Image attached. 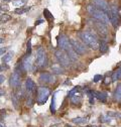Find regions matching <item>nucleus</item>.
Wrapping results in <instances>:
<instances>
[{"label":"nucleus","mask_w":121,"mask_h":127,"mask_svg":"<svg viewBox=\"0 0 121 127\" xmlns=\"http://www.w3.org/2000/svg\"><path fill=\"white\" fill-rule=\"evenodd\" d=\"M55 55L57 60L59 61V63L64 67H69L71 65V58L69 57V55L67 53H65V51L60 50V49H57L55 51Z\"/></svg>","instance_id":"20e7f679"},{"label":"nucleus","mask_w":121,"mask_h":127,"mask_svg":"<svg viewBox=\"0 0 121 127\" xmlns=\"http://www.w3.org/2000/svg\"><path fill=\"white\" fill-rule=\"evenodd\" d=\"M109 19H110V23H112V25L117 28L118 26V22H119V16H118V10L116 8V6H111L110 11L107 13Z\"/></svg>","instance_id":"6e6552de"},{"label":"nucleus","mask_w":121,"mask_h":127,"mask_svg":"<svg viewBox=\"0 0 121 127\" xmlns=\"http://www.w3.org/2000/svg\"><path fill=\"white\" fill-rule=\"evenodd\" d=\"M22 66L24 70H30L31 69V62H30V58H24L22 61Z\"/></svg>","instance_id":"dca6fc26"},{"label":"nucleus","mask_w":121,"mask_h":127,"mask_svg":"<svg viewBox=\"0 0 121 127\" xmlns=\"http://www.w3.org/2000/svg\"><path fill=\"white\" fill-rule=\"evenodd\" d=\"M100 80H102V76H101V75H96V76L94 77V79H93V81H94L95 83L99 82Z\"/></svg>","instance_id":"7c9ffc66"},{"label":"nucleus","mask_w":121,"mask_h":127,"mask_svg":"<svg viewBox=\"0 0 121 127\" xmlns=\"http://www.w3.org/2000/svg\"><path fill=\"white\" fill-rule=\"evenodd\" d=\"M42 22H43V19H38V21L35 22V25H38V24H40V23H42Z\"/></svg>","instance_id":"c9c22d12"},{"label":"nucleus","mask_w":121,"mask_h":127,"mask_svg":"<svg viewBox=\"0 0 121 127\" xmlns=\"http://www.w3.org/2000/svg\"><path fill=\"white\" fill-rule=\"evenodd\" d=\"M95 97L97 99H99L100 101L102 102H106L107 101V94H106L105 92H93Z\"/></svg>","instance_id":"4468645a"},{"label":"nucleus","mask_w":121,"mask_h":127,"mask_svg":"<svg viewBox=\"0 0 121 127\" xmlns=\"http://www.w3.org/2000/svg\"><path fill=\"white\" fill-rule=\"evenodd\" d=\"M58 43H59V47H60V50L67 52V54L69 55V57L71 58L72 61H76V60H77V54L75 53V51L73 49L71 40L65 34L60 35V37L58 39Z\"/></svg>","instance_id":"f257e3e1"},{"label":"nucleus","mask_w":121,"mask_h":127,"mask_svg":"<svg viewBox=\"0 0 121 127\" xmlns=\"http://www.w3.org/2000/svg\"><path fill=\"white\" fill-rule=\"evenodd\" d=\"M86 118H84V117H77V118H74L72 121L74 122V123H77V124H81V123H85L86 122Z\"/></svg>","instance_id":"a878e982"},{"label":"nucleus","mask_w":121,"mask_h":127,"mask_svg":"<svg viewBox=\"0 0 121 127\" xmlns=\"http://www.w3.org/2000/svg\"><path fill=\"white\" fill-rule=\"evenodd\" d=\"M43 15H44V18L47 19L48 21H52V20H54V16H53V14L49 11V9L45 8V9L43 10Z\"/></svg>","instance_id":"6ab92c4d"},{"label":"nucleus","mask_w":121,"mask_h":127,"mask_svg":"<svg viewBox=\"0 0 121 127\" xmlns=\"http://www.w3.org/2000/svg\"><path fill=\"white\" fill-rule=\"evenodd\" d=\"M25 88H26V91L28 94H33L35 92L36 86H35V83L31 79L28 78V79H26V82H25Z\"/></svg>","instance_id":"ddd939ff"},{"label":"nucleus","mask_w":121,"mask_h":127,"mask_svg":"<svg viewBox=\"0 0 121 127\" xmlns=\"http://www.w3.org/2000/svg\"><path fill=\"white\" fill-rule=\"evenodd\" d=\"M71 43H72V46H73L75 53L77 54V55H84V54H86V53L88 52L87 46H86L84 43L78 41L77 39L72 38V39H71Z\"/></svg>","instance_id":"0eeeda50"},{"label":"nucleus","mask_w":121,"mask_h":127,"mask_svg":"<svg viewBox=\"0 0 121 127\" xmlns=\"http://www.w3.org/2000/svg\"><path fill=\"white\" fill-rule=\"evenodd\" d=\"M85 127H93V126H89V125H88V126H85ZM94 127H95V126H94Z\"/></svg>","instance_id":"ea45409f"},{"label":"nucleus","mask_w":121,"mask_h":127,"mask_svg":"<svg viewBox=\"0 0 121 127\" xmlns=\"http://www.w3.org/2000/svg\"><path fill=\"white\" fill-rule=\"evenodd\" d=\"M76 92H78V90H77V88H74L72 91H70V92L68 93V96H69V97H73L74 95L76 94Z\"/></svg>","instance_id":"c85d7f7f"},{"label":"nucleus","mask_w":121,"mask_h":127,"mask_svg":"<svg viewBox=\"0 0 121 127\" xmlns=\"http://www.w3.org/2000/svg\"><path fill=\"white\" fill-rule=\"evenodd\" d=\"M52 70H53V73L54 74H56V75H60V74H64V70L60 68V66H54L53 68H52Z\"/></svg>","instance_id":"4be33fe9"},{"label":"nucleus","mask_w":121,"mask_h":127,"mask_svg":"<svg viewBox=\"0 0 121 127\" xmlns=\"http://www.w3.org/2000/svg\"><path fill=\"white\" fill-rule=\"evenodd\" d=\"M47 64V54L42 47H39L36 52V65L37 67H43Z\"/></svg>","instance_id":"1a4fd4ad"},{"label":"nucleus","mask_w":121,"mask_h":127,"mask_svg":"<svg viewBox=\"0 0 121 127\" xmlns=\"http://www.w3.org/2000/svg\"><path fill=\"white\" fill-rule=\"evenodd\" d=\"M0 127H4V126L3 125H0Z\"/></svg>","instance_id":"a19ab883"},{"label":"nucleus","mask_w":121,"mask_h":127,"mask_svg":"<svg viewBox=\"0 0 121 127\" xmlns=\"http://www.w3.org/2000/svg\"><path fill=\"white\" fill-rule=\"evenodd\" d=\"M32 104H33L32 99L30 98V97H28V99H27V101H26V105H27L28 107H31V106H32Z\"/></svg>","instance_id":"473e14b6"},{"label":"nucleus","mask_w":121,"mask_h":127,"mask_svg":"<svg viewBox=\"0 0 121 127\" xmlns=\"http://www.w3.org/2000/svg\"><path fill=\"white\" fill-rule=\"evenodd\" d=\"M87 11L89 12V14L92 17H94L95 19L103 22L104 24L107 25V24L110 23V19H109L108 14L106 12H104V11H102V10H100V9H98L93 4H89L87 6Z\"/></svg>","instance_id":"f03ea898"},{"label":"nucleus","mask_w":121,"mask_h":127,"mask_svg":"<svg viewBox=\"0 0 121 127\" xmlns=\"http://www.w3.org/2000/svg\"><path fill=\"white\" fill-rule=\"evenodd\" d=\"M39 81H40V83H42V84H48V83L52 84V83L55 82V77H54L52 74L48 73V72L41 73L40 76H39Z\"/></svg>","instance_id":"9b49d317"},{"label":"nucleus","mask_w":121,"mask_h":127,"mask_svg":"<svg viewBox=\"0 0 121 127\" xmlns=\"http://www.w3.org/2000/svg\"><path fill=\"white\" fill-rule=\"evenodd\" d=\"M93 3H94L93 5L95 7H97L98 9H100V10L106 12V13H108L110 11L111 7H110L109 3L106 1V0H93Z\"/></svg>","instance_id":"9d476101"},{"label":"nucleus","mask_w":121,"mask_h":127,"mask_svg":"<svg viewBox=\"0 0 121 127\" xmlns=\"http://www.w3.org/2000/svg\"><path fill=\"white\" fill-rule=\"evenodd\" d=\"M49 95H50V89L47 87H39L37 90V103L39 105L44 104L47 102L48 98H49Z\"/></svg>","instance_id":"423d86ee"},{"label":"nucleus","mask_w":121,"mask_h":127,"mask_svg":"<svg viewBox=\"0 0 121 127\" xmlns=\"http://www.w3.org/2000/svg\"><path fill=\"white\" fill-rule=\"evenodd\" d=\"M13 55H14L13 52H9V53L5 54V55L2 57V62H3V64H7V63H9V62L12 60Z\"/></svg>","instance_id":"f3484780"},{"label":"nucleus","mask_w":121,"mask_h":127,"mask_svg":"<svg viewBox=\"0 0 121 127\" xmlns=\"http://www.w3.org/2000/svg\"><path fill=\"white\" fill-rule=\"evenodd\" d=\"M20 76L21 75L16 71L11 75V77H10V86L12 88L15 89V88L19 87V85H20Z\"/></svg>","instance_id":"f8f14e48"},{"label":"nucleus","mask_w":121,"mask_h":127,"mask_svg":"<svg viewBox=\"0 0 121 127\" xmlns=\"http://www.w3.org/2000/svg\"><path fill=\"white\" fill-rule=\"evenodd\" d=\"M3 42V39L2 38H0V43H2Z\"/></svg>","instance_id":"58836bf2"},{"label":"nucleus","mask_w":121,"mask_h":127,"mask_svg":"<svg viewBox=\"0 0 121 127\" xmlns=\"http://www.w3.org/2000/svg\"><path fill=\"white\" fill-rule=\"evenodd\" d=\"M108 49H109V46H108V43L106 42L105 40H102L99 44V50L102 54H106L108 52Z\"/></svg>","instance_id":"2eb2a0df"},{"label":"nucleus","mask_w":121,"mask_h":127,"mask_svg":"<svg viewBox=\"0 0 121 127\" xmlns=\"http://www.w3.org/2000/svg\"><path fill=\"white\" fill-rule=\"evenodd\" d=\"M30 55H31V39H28L27 41V45H26V55L24 58H28L30 57Z\"/></svg>","instance_id":"412c9836"},{"label":"nucleus","mask_w":121,"mask_h":127,"mask_svg":"<svg viewBox=\"0 0 121 127\" xmlns=\"http://www.w3.org/2000/svg\"><path fill=\"white\" fill-rule=\"evenodd\" d=\"M5 52H6V49H5V47H1V49H0V56H2Z\"/></svg>","instance_id":"72a5a7b5"},{"label":"nucleus","mask_w":121,"mask_h":127,"mask_svg":"<svg viewBox=\"0 0 121 127\" xmlns=\"http://www.w3.org/2000/svg\"><path fill=\"white\" fill-rule=\"evenodd\" d=\"M81 102V97L79 96H73L72 97V103L73 104H79Z\"/></svg>","instance_id":"bb28decb"},{"label":"nucleus","mask_w":121,"mask_h":127,"mask_svg":"<svg viewBox=\"0 0 121 127\" xmlns=\"http://www.w3.org/2000/svg\"><path fill=\"white\" fill-rule=\"evenodd\" d=\"M5 118V110L1 109L0 110V120H3Z\"/></svg>","instance_id":"c756f323"},{"label":"nucleus","mask_w":121,"mask_h":127,"mask_svg":"<svg viewBox=\"0 0 121 127\" xmlns=\"http://www.w3.org/2000/svg\"><path fill=\"white\" fill-rule=\"evenodd\" d=\"M120 79H121V69H117V70L114 72L113 76H112V81L115 82V81H117V80H120Z\"/></svg>","instance_id":"aec40b11"},{"label":"nucleus","mask_w":121,"mask_h":127,"mask_svg":"<svg viewBox=\"0 0 121 127\" xmlns=\"http://www.w3.org/2000/svg\"><path fill=\"white\" fill-rule=\"evenodd\" d=\"M25 1H26V0H13L12 4L13 5H19V6H21L22 4L25 3Z\"/></svg>","instance_id":"cd10ccee"},{"label":"nucleus","mask_w":121,"mask_h":127,"mask_svg":"<svg viewBox=\"0 0 121 127\" xmlns=\"http://www.w3.org/2000/svg\"><path fill=\"white\" fill-rule=\"evenodd\" d=\"M11 19V16L9 14H2L1 17H0V23H5L7 21H9Z\"/></svg>","instance_id":"b1692460"},{"label":"nucleus","mask_w":121,"mask_h":127,"mask_svg":"<svg viewBox=\"0 0 121 127\" xmlns=\"http://www.w3.org/2000/svg\"><path fill=\"white\" fill-rule=\"evenodd\" d=\"M79 36L83 40L84 43H86L87 45H89L90 47H92L94 50H96L100 44L97 37L92 32H90V31H82V32L79 33Z\"/></svg>","instance_id":"7ed1b4c3"},{"label":"nucleus","mask_w":121,"mask_h":127,"mask_svg":"<svg viewBox=\"0 0 121 127\" xmlns=\"http://www.w3.org/2000/svg\"><path fill=\"white\" fill-rule=\"evenodd\" d=\"M114 98L116 101H121V85L117 86L115 90V94H114Z\"/></svg>","instance_id":"a211bd4d"},{"label":"nucleus","mask_w":121,"mask_h":127,"mask_svg":"<svg viewBox=\"0 0 121 127\" xmlns=\"http://www.w3.org/2000/svg\"><path fill=\"white\" fill-rule=\"evenodd\" d=\"M2 10H3V7H2V6H0V12H1Z\"/></svg>","instance_id":"4c0bfd02"},{"label":"nucleus","mask_w":121,"mask_h":127,"mask_svg":"<svg viewBox=\"0 0 121 127\" xmlns=\"http://www.w3.org/2000/svg\"><path fill=\"white\" fill-rule=\"evenodd\" d=\"M5 95V92L3 90H0V96H4Z\"/></svg>","instance_id":"e433bc0d"},{"label":"nucleus","mask_w":121,"mask_h":127,"mask_svg":"<svg viewBox=\"0 0 121 127\" xmlns=\"http://www.w3.org/2000/svg\"><path fill=\"white\" fill-rule=\"evenodd\" d=\"M8 69V66L6 65V64H2V65H0V72H3L5 70Z\"/></svg>","instance_id":"2f4dec72"},{"label":"nucleus","mask_w":121,"mask_h":127,"mask_svg":"<svg viewBox=\"0 0 121 127\" xmlns=\"http://www.w3.org/2000/svg\"><path fill=\"white\" fill-rule=\"evenodd\" d=\"M94 26H95L96 30L98 31L99 35H100L104 40L107 39V36H108V28H107V25L104 24V23L101 22V21H99V20H95V21H94Z\"/></svg>","instance_id":"39448f33"},{"label":"nucleus","mask_w":121,"mask_h":127,"mask_svg":"<svg viewBox=\"0 0 121 127\" xmlns=\"http://www.w3.org/2000/svg\"><path fill=\"white\" fill-rule=\"evenodd\" d=\"M4 81H5V77L2 76V75H0V84H2Z\"/></svg>","instance_id":"f704fd0d"},{"label":"nucleus","mask_w":121,"mask_h":127,"mask_svg":"<svg viewBox=\"0 0 121 127\" xmlns=\"http://www.w3.org/2000/svg\"><path fill=\"white\" fill-rule=\"evenodd\" d=\"M51 112L54 114L56 113V95H54L52 98V104H51Z\"/></svg>","instance_id":"393cba45"},{"label":"nucleus","mask_w":121,"mask_h":127,"mask_svg":"<svg viewBox=\"0 0 121 127\" xmlns=\"http://www.w3.org/2000/svg\"><path fill=\"white\" fill-rule=\"evenodd\" d=\"M30 9V7H19V8H16L14 10V12L16 14H22L24 12H28Z\"/></svg>","instance_id":"5701e85b"}]
</instances>
